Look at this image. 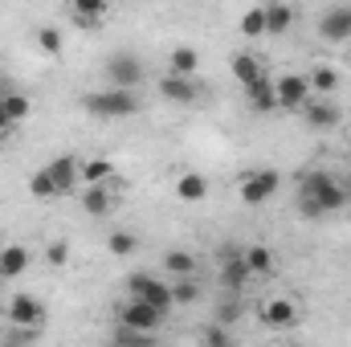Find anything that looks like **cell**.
<instances>
[{
    "label": "cell",
    "instance_id": "obj_1",
    "mask_svg": "<svg viewBox=\"0 0 351 347\" xmlns=\"http://www.w3.org/2000/svg\"><path fill=\"white\" fill-rule=\"evenodd\" d=\"M82 110L98 123H123L139 110V94L127 86H102V90H90L82 98Z\"/></svg>",
    "mask_w": 351,
    "mask_h": 347
},
{
    "label": "cell",
    "instance_id": "obj_2",
    "mask_svg": "<svg viewBox=\"0 0 351 347\" xmlns=\"http://www.w3.org/2000/svg\"><path fill=\"white\" fill-rule=\"evenodd\" d=\"M298 196L315 200V204L323 208V217H327V213H343V208H348V184H343L339 176L323 172V168H311V172L298 176Z\"/></svg>",
    "mask_w": 351,
    "mask_h": 347
},
{
    "label": "cell",
    "instance_id": "obj_3",
    "mask_svg": "<svg viewBox=\"0 0 351 347\" xmlns=\"http://www.w3.org/2000/svg\"><path fill=\"white\" fill-rule=\"evenodd\" d=\"M127 294H135V298H143V302H152L156 311H172L176 298H172V282H160L156 274H143V270H135V274H127Z\"/></svg>",
    "mask_w": 351,
    "mask_h": 347
},
{
    "label": "cell",
    "instance_id": "obj_4",
    "mask_svg": "<svg viewBox=\"0 0 351 347\" xmlns=\"http://www.w3.org/2000/svg\"><path fill=\"white\" fill-rule=\"evenodd\" d=\"M278 184H282V176L274 172V168H254V172H245V176H241V184H237L241 204L258 208V204H265V200H274Z\"/></svg>",
    "mask_w": 351,
    "mask_h": 347
},
{
    "label": "cell",
    "instance_id": "obj_5",
    "mask_svg": "<svg viewBox=\"0 0 351 347\" xmlns=\"http://www.w3.org/2000/svg\"><path fill=\"white\" fill-rule=\"evenodd\" d=\"M102 74H106V86H127V90H135L139 82H143V62H139L135 53L119 49V53H110V58L102 62Z\"/></svg>",
    "mask_w": 351,
    "mask_h": 347
},
{
    "label": "cell",
    "instance_id": "obj_6",
    "mask_svg": "<svg viewBox=\"0 0 351 347\" xmlns=\"http://www.w3.org/2000/svg\"><path fill=\"white\" fill-rule=\"evenodd\" d=\"M45 172L53 180L58 196H70V192H78V184H82V156H78V152H62V156H53V160L45 164Z\"/></svg>",
    "mask_w": 351,
    "mask_h": 347
},
{
    "label": "cell",
    "instance_id": "obj_7",
    "mask_svg": "<svg viewBox=\"0 0 351 347\" xmlns=\"http://www.w3.org/2000/svg\"><path fill=\"white\" fill-rule=\"evenodd\" d=\"M114 319H119V323H127V327H139V331H160V323H164V311H156L152 302H143V298L127 294V302H119Z\"/></svg>",
    "mask_w": 351,
    "mask_h": 347
},
{
    "label": "cell",
    "instance_id": "obj_8",
    "mask_svg": "<svg viewBox=\"0 0 351 347\" xmlns=\"http://www.w3.org/2000/svg\"><path fill=\"white\" fill-rule=\"evenodd\" d=\"M274 94H278V110L298 115L315 90H311V82H306V74H282V78H274Z\"/></svg>",
    "mask_w": 351,
    "mask_h": 347
},
{
    "label": "cell",
    "instance_id": "obj_9",
    "mask_svg": "<svg viewBox=\"0 0 351 347\" xmlns=\"http://www.w3.org/2000/svg\"><path fill=\"white\" fill-rule=\"evenodd\" d=\"M8 319H12V327H33V331H41L45 319H49V311H45V302H41L37 294H12Z\"/></svg>",
    "mask_w": 351,
    "mask_h": 347
},
{
    "label": "cell",
    "instance_id": "obj_10",
    "mask_svg": "<svg viewBox=\"0 0 351 347\" xmlns=\"http://www.w3.org/2000/svg\"><path fill=\"white\" fill-rule=\"evenodd\" d=\"M319 37L331 41V45L351 41V4H331V8H323V16H319Z\"/></svg>",
    "mask_w": 351,
    "mask_h": 347
},
{
    "label": "cell",
    "instance_id": "obj_11",
    "mask_svg": "<svg viewBox=\"0 0 351 347\" xmlns=\"http://www.w3.org/2000/svg\"><path fill=\"white\" fill-rule=\"evenodd\" d=\"M298 115L306 119V127H311V131H331V127H339V119H343V110H339L327 94H323V98H315V94H311V98H306V106H302Z\"/></svg>",
    "mask_w": 351,
    "mask_h": 347
},
{
    "label": "cell",
    "instance_id": "obj_12",
    "mask_svg": "<svg viewBox=\"0 0 351 347\" xmlns=\"http://www.w3.org/2000/svg\"><path fill=\"white\" fill-rule=\"evenodd\" d=\"M298 319H302V311H298L294 298H269V302H262V323L269 331H290V327H298Z\"/></svg>",
    "mask_w": 351,
    "mask_h": 347
},
{
    "label": "cell",
    "instance_id": "obj_13",
    "mask_svg": "<svg viewBox=\"0 0 351 347\" xmlns=\"http://www.w3.org/2000/svg\"><path fill=\"white\" fill-rule=\"evenodd\" d=\"M156 90H160V98H168V102H176V106H192V102L200 98L196 78H188V74H172V70L156 82Z\"/></svg>",
    "mask_w": 351,
    "mask_h": 347
},
{
    "label": "cell",
    "instance_id": "obj_14",
    "mask_svg": "<svg viewBox=\"0 0 351 347\" xmlns=\"http://www.w3.org/2000/svg\"><path fill=\"white\" fill-rule=\"evenodd\" d=\"M78 204L86 208V217H110L114 213V192H110V184H82Z\"/></svg>",
    "mask_w": 351,
    "mask_h": 347
},
{
    "label": "cell",
    "instance_id": "obj_15",
    "mask_svg": "<svg viewBox=\"0 0 351 347\" xmlns=\"http://www.w3.org/2000/svg\"><path fill=\"white\" fill-rule=\"evenodd\" d=\"M172 192H176V200H184V204H200V200H208V176L180 172L172 180Z\"/></svg>",
    "mask_w": 351,
    "mask_h": 347
},
{
    "label": "cell",
    "instance_id": "obj_16",
    "mask_svg": "<svg viewBox=\"0 0 351 347\" xmlns=\"http://www.w3.org/2000/svg\"><path fill=\"white\" fill-rule=\"evenodd\" d=\"M245 90V102H250V110H258V115H274L278 110V94H274V78H258V82H250Z\"/></svg>",
    "mask_w": 351,
    "mask_h": 347
},
{
    "label": "cell",
    "instance_id": "obj_17",
    "mask_svg": "<svg viewBox=\"0 0 351 347\" xmlns=\"http://www.w3.org/2000/svg\"><path fill=\"white\" fill-rule=\"evenodd\" d=\"M294 25V4L290 0H269L265 4V37H282Z\"/></svg>",
    "mask_w": 351,
    "mask_h": 347
},
{
    "label": "cell",
    "instance_id": "obj_18",
    "mask_svg": "<svg viewBox=\"0 0 351 347\" xmlns=\"http://www.w3.org/2000/svg\"><path fill=\"white\" fill-rule=\"evenodd\" d=\"M25 270H29V250H25V246H16V241H12V246H0V278H4V282L21 278Z\"/></svg>",
    "mask_w": 351,
    "mask_h": 347
},
{
    "label": "cell",
    "instance_id": "obj_19",
    "mask_svg": "<svg viewBox=\"0 0 351 347\" xmlns=\"http://www.w3.org/2000/svg\"><path fill=\"white\" fill-rule=\"evenodd\" d=\"M241 254H245V261H250L254 278H269V274H278V258H274V250H269V246L254 241V246H245Z\"/></svg>",
    "mask_w": 351,
    "mask_h": 347
},
{
    "label": "cell",
    "instance_id": "obj_20",
    "mask_svg": "<svg viewBox=\"0 0 351 347\" xmlns=\"http://www.w3.org/2000/svg\"><path fill=\"white\" fill-rule=\"evenodd\" d=\"M229 70H233V78L241 82V86H250V82H258L265 70H262V62L254 58V53H245V49H237L233 58H229Z\"/></svg>",
    "mask_w": 351,
    "mask_h": 347
},
{
    "label": "cell",
    "instance_id": "obj_21",
    "mask_svg": "<svg viewBox=\"0 0 351 347\" xmlns=\"http://www.w3.org/2000/svg\"><path fill=\"white\" fill-rule=\"evenodd\" d=\"M106 4H110V0H70V8H74V21H78L82 29H98V21H102Z\"/></svg>",
    "mask_w": 351,
    "mask_h": 347
},
{
    "label": "cell",
    "instance_id": "obj_22",
    "mask_svg": "<svg viewBox=\"0 0 351 347\" xmlns=\"http://www.w3.org/2000/svg\"><path fill=\"white\" fill-rule=\"evenodd\" d=\"M110 180H114V160H106V156L82 160V184H110Z\"/></svg>",
    "mask_w": 351,
    "mask_h": 347
},
{
    "label": "cell",
    "instance_id": "obj_23",
    "mask_svg": "<svg viewBox=\"0 0 351 347\" xmlns=\"http://www.w3.org/2000/svg\"><path fill=\"white\" fill-rule=\"evenodd\" d=\"M196 66H200V53H196L192 45H176L172 53H168V70H172V74H188V78H192Z\"/></svg>",
    "mask_w": 351,
    "mask_h": 347
},
{
    "label": "cell",
    "instance_id": "obj_24",
    "mask_svg": "<svg viewBox=\"0 0 351 347\" xmlns=\"http://www.w3.org/2000/svg\"><path fill=\"white\" fill-rule=\"evenodd\" d=\"M29 110H33L29 94H21V90H4V115H8V123H12V127H16V123H25V119H29Z\"/></svg>",
    "mask_w": 351,
    "mask_h": 347
},
{
    "label": "cell",
    "instance_id": "obj_25",
    "mask_svg": "<svg viewBox=\"0 0 351 347\" xmlns=\"http://www.w3.org/2000/svg\"><path fill=\"white\" fill-rule=\"evenodd\" d=\"M164 270H168V278H188V274H196V258L188 250H168L164 254Z\"/></svg>",
    "mask_w": 351,
    "mask_h": 347
},
{
    "label": "cell",
    "instance_id": "obj_26",
    "mask_svg": "<svg viewBox=\"0 0 351 347\" xmlns=\"http://www.w3.org/2000/svg\"><path fill=\"white\" fill-rule=\"evenodd\" d=\"M106 250H110L114 258H131V254L139 250V237H135L131 229H110V237H106Z\"/></svg>",
    "mask_w": 351,
    "mask_h": 347
},
{
    "label": "cell",
    "instance_id": "obj_27",
    "mask_svg": "<svg viewBox=\"0 0 351 347\" xmlns=\"http://www.w3.org/2000/svg\"><path fill=\"white\" fill-rule=\"evenodd\" d=\"M306 82L315 94H335L339 90V70H331V66H315L311 74H306Z\"/></svg>",
    "mask_w": 351,
    "mask_h": 347
},
{
    "label": "cell",
    "instance_id": "obj_28",
    "mask_svg": "<svg viewBox=\"0 0 351 347\" xmlns=\"http://www.w3.org/2000/svg\"><path fill=\"white\" fill-rule=\"evenodd\" d=\"M237 29H241V37H265V4L245 8L241 21H237Z\"/></svg>",
    "mask_w": 351,
    "mask_h": 347
},
{
    "label": "cell",
    "instance_id": "obj_29",
    "mask_svg": "<svg viewBox=\"0 0 351 347\" xmlns=\"http://www.w3.org/2000/svg\"><path fill=\"white\" fill-rule=\"evenodd\" d=\"M172 298H176V307H192V302L200 298L196 274H188V278H172Z\"/></svg>",
    "mask_w": 351,
    "mask_h": 347
},
{
    "label": "cell",
    "instance_id": "obj_30",
    "mask_svg": "<svg viewBox=\"0 0 351 347\" xmlns=\"http://www.w3.org/2000/svg\"><path fill=\"white\" fill-rule=\"evenodd\" d=\"M37 49H41L45 58H62V49H66V41H62V29H53V25L37 29Z\"/></svg>",
    "mask_w": 351,
    "mask_h": 347
},
{
    "label": "cell",
    "instance_id": "obj_31",
    "mask_svg": "<svg viewBox=\"0 0 351 347\" xmlns=\"http://www.w3.org/2000/svg\"><path fill=\"white\" fill-rule=\"evenodd\" d=\"M29 196H37V200H53L58 196V188H53V180L45 168H37V172L29 176Z\"/></svg>",
    "mask_w": 351,
    "mask_h": 347
},
{
    "label": "cell",
    "instance_id": "obj_32",
    "mask_svg": "<svg viewBox=\"0 0 351 347\" xmlns=\"http://www.w3.org/2000/svg\"><path fill=\"white\" fill-rule=\"evenodd\" d=\"M114 339H119V344H152V339H156V331H139V327H127V323H119V327H114Z\"/></svg>",
    "mask_w": 351,
    "mask_h": 347
},
{
    "label": "cell",
    "instance_id": "obj_33",
    "mask_svg": "<svg viewBox=\"0 0 351 347\" xmlns=\"http://www.w3.org/2000/svg\"><path fill=\"white\" fill-rule=\"evenodd\" d=\"M200 339H204L208 347H229V344H233V335L225 331V323H221V319H217V323H208V327L200 331Z\"/></svg>",
    "mask_w": 351,
    "mask_h": 347
},
{
    "label": "cell",
    "instance_id": "obj_34",
    "mask_svg": "<svg viewBox=\"0 0 351 347\" xmlns=\"http://www.w3.org/2000/svg\"><path fill=\"white\" fill-rule=\"evenodd\" d=\"M217 319H221V323H237V319H241V294H225Z\"/></svg>",
    "mask_w": 351,
    "mask_h": 347
},
{
    "label": "cell",
    "instance_id": "obj_35",
    "mask_svg": "<svg viewBox=\"0 0 351 347\" xmlns=\"http://www.w3.org/2000/svg\"><path fill=\"white\" fill-rule=\"evenodd\" d=\"M45 261H49V265H66V261H70V246H66V241H49V246H45Z\"/></svg>",
    "mask_w": 351,
    "mask_h": 347
},
{
    "label": "cell",
    "instance_id": "obj_36",
    "mask_svg": "<svg viewBox=\"0 0 351 347\" xmlns=\"http://www.w3.org/2000/svg\"><path fill=\"white\" fill-rule=\"evenodd\" d=\"M12 123H8V115H4V90H0V131H8Z\"/></svg>",
    "mask_w": 351,
    "mask_h": 347
},
{
    "label": "cell",
    "instance_id": "obj_37",
    "mask_svg": "<svg viewBox=\"0 0 351 347\" xmlns=\"http://www.w3.org/2000/svg\"><path fill=\"white\" fill-rule=\"evenodd\" d=\"M343 184H348V208H351V180H343Z\"/></svg>",
    "mask_w": 351,
    "mask_h": 347
},
{
    "label": "cell",
    "instance_id": "obj_38",
    "mask_svg": "<svg viewBox=\"0 0 351 347\" xmlns=\"http://www.w3.org/2000/svg\"><path fill=\"white\" fill-rule=\"evenodd\" d=\"M0 282H4V278H0Z\"/></svg>",
    "mask_w": 351,
    "mask_h": 347
},
{
    "label": "cell",
    "instance_id": "obj_39",
    "mask_svg": "<svg viewBox=\"0 0 351 347\" xmlns=\"http://www.w3.org/2000/svg\"><path fill=\"white\" fill-rule=\"evenodd\" d=\"M348 180H351V176H348Z\"/></svg>",
    "mask_w": 351,
    "mask_h": 347
}]
</instances>
